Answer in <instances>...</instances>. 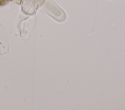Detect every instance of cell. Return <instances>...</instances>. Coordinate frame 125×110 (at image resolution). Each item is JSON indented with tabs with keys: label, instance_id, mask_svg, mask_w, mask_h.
<instances>
[{
	"label": "cell",
	"instance_id": "1",
	"mask_svg": "<svg viewBox=\"0 0 125 110\" xmlns=\"http://www.w3.org/2000/svg\"></svg>",
	"mask_w": 125,
	"mask_h": 110
}]
</instances>
